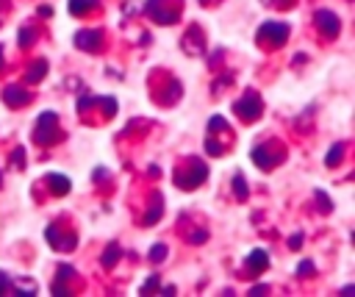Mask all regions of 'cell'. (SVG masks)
I'll return each instance as SVG.
<instances>
[{
	"mask_svg": "<svg viewBox=\"0 0 355 297\" xmlns=\"http://www.w3.org/2000/svg\"><path fill=\"white\" fill-rule=\"evenodd\" d=\"M286 36H288V28H286L283 22H266V25L258 31V39H261V42H263V39H272L275 44H280Z\"/></svg>",
	"mask_w": 355,
	"mask_h": 297,
	"instance_id": "obj_1",
	"label": "cell"
},
{
	"mask_svg": "<svg viewBox=\"0 0 355 297\" xmlns=\"http://www.w3.org/2000/svg\"><path fill=\"white\" fill-rule=\"evenodd\" d=\"M316 19H319V25H322L324 33H333V36L338 33V17H336L333 11H319Z\"/></svg>",
	"mask_w": 355,
	"mask_h": 297,
	"instance_id": "obj_2",
	"label": "cell"
},
{
	"mask_svg": "<svg viewBox=\"0 0 355 297\" xmlns=\"http://www.w3.org/2000/svg\"><path fill=\"white\" fill-rule=\"evenodd\" d=\"M266 264H269V255H266L263 250H255V253L250 255V266H252L255 272H258V269H263Z\"/></svg>",
	"mask_w": 355,
	"mask_h": 297,
	"instance_id": "obj_3",
	"label": "cell"
},
{
	"mask_svg": "<svg viewBox=\"0 0 355 297\" xmlns=\"http://www.w3.org/2000/svg\"><path fill=\"white\" fill-rule=\"evenodd\" d=\"M50 183H53L58 192H67V189H69V180H64L61 175H50Z\"/></svg>",
	"mask_w": 355,
	"mask_h": 297,
	"instance_id": "obj_4",
	"label": "cell"
},
{
	"mask_svg": "<svg viewBox=\"0 0 355 297\" xmlns=\"http://www.w3.org/2000/svg\"><path fill=\"white\" fill-rule=\"evenodd\" d=\"M236 194L241 197V194H247V186L241 183V175H236Z\"/></svg>",
	"mask_w": 355,
	"mask_h": 297,
	"instance_id": "obj_5",
	"label": "cell"
},
{
	"mask_svg": "<svg viewBox=\"0 0 355 297\" xmlns=\"http://www.w3.org/2000/svg\"><path fill=\"white\" fill-rule=\"evenodd\" d=\"M291 247H294V250H300V247H302V233H297V236L291 239Z\"/></svg>",
	"mask_w": 355,
	"mask_h": 297,
	"instance_id": "obj_6",
	"label": "cell"
},
{
	"mask_svg": "<svg viewBox=\"0 0 355 297\" xmlns=\"http://www.w3.org/2000/svg\"><path fill=\"white\" fill-rule=\"evenodd\" d=\"M116 255H119V250H116V247H114V250H108V253H105V255H103V261H114V258H116Z\"/></svg>",
	"mask_w": 355,
	"mask_h": 297,
	"instance_id": "obj_7",
	"label": "cell"
},
{
	"mask_svg": "<svg viewBox=\"0 0 355 297\" xmlns=\"http://www.w3.org/2000/svg\"><path fill=\"white\" fill-rule=\"evenodd\" d=\"M150 258H153V261H155V258H164V247H158V250H153V253H150Z\"/></svg>",
	"mask_w": 355,
	"mask_h": 297,
	"instance_id": "obj_8",
	"label": "cell"
}]
</instances>
